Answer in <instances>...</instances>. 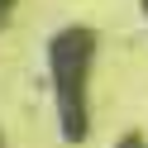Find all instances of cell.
Masks as SVG:
<instances>
[{"instance_id":"cell-1","label":"cell","mask_w":148,"mask_h":148,"mask_svg":"<svg viewBox=\"0 0 148 148\" xmlns=\"http://www.w3.org/2000/svg\"><path fill=\"white\" fill-rule=\"evenodd\" d=\"M91 58H96V34L91 29H62L48 43V77L58 96V124L67 143H81L91 129L86 110V81H91Z\"/></svg>"},{"instance_id":"cell-2","label":"cell","mask_w":148,"mask_h":148,"mask_svg":"<svg viewBox=\"0 0 148 148\" xmlns=\"http://www.w3.org/2000/svg\"><path fill=\"white\" fill-rule=\"evenodd\" d=\"M115 148H148V143H143V138H138V134H124V138H119Z\"/></svg>"},{"instance_id":"cell-3","label":"cell","mask_w":148,"mask_h":148,"mask_svg":"<svg viewBox=\"0 0 148 148\" xmlns=\"http://www.w3.org/2000/svg\"><path fill=\"white\" fill-rule=\"evenodd\" d=\"M10 5H14V0H0V24H5V14H10Z\"/></svg>"},{"instance_id":"cell-4","label":"cell","mask_w":148,"mask_h":148,"mask_svg":"<svg viewBox=\"0 0 148 148\" xmlns=\"http://www.w3.org/2000/svg\"><path fill=\"white\" fill-rule=\"evenodd\" d=\"M143 14H148V0H143Z\"/></svg>"}]
</instances>
